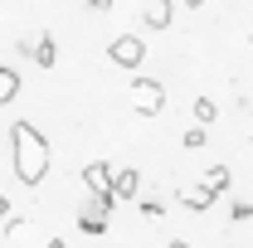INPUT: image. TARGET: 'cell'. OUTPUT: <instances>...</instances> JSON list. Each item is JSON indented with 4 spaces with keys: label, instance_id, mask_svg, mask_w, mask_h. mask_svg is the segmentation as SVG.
<instances>
[{
    "label": "cell",
    "instance_id": "1",
    "mask_svg": "<svg viewBox=\"0 0 253 248\" xmlns=\"http://www.w3.org/2000/svg\"><path fill=\"white\" fill-rule=\"evenodd\" d=\"M10 165L20 185H39L49 175V141L39 136L34 122H15L10 126Z\"/></svg>",
    "mask_w": 253,
    "mask_h": 248
},
{
    "label": "cell",
    "instance_id": "2",
    "mask_svg": "<svg viewBox=\"0 0 253 248\" xmlns=\"http://www.w3.org/2000/svg\"><path fill=\"white\" fill-rule=\"evenodd\" d=\"M126 97H131V107H136L141 117H161V112H166V83L146 78V73H136V78L126 83Z\"/></svg>",
    "mask_w": 253,
    "mask_h": 248
},
{
    "label": "cell",
    "instance_id": "3",
    "mask_svg": "<svg viewBox=\"0 0 253 248\" xmlns=\"http://www.w3.org/2000/svg\"><path fill=\"white\" fill-rule=\"evenodd\" d=\"M112 205H117V200H112L107 190H102V195L88 190V200L78 205V229H83V234H107V214H112Z\"/></svg>",
    "mask_w": 253,
    "mask_h": 248
},
{
    "label": "cell",
    "instance_id": "4",
    "mask_svg": "<svg viewBox=\"0 0 253 248\" xmlns=\"http://www.w3.org/2000/svg\"><path fill=\"white\" fill-rule=\"evenodd\" d=\"M107 59L117 63V68H141V59H146V44H141L136 34H117V39L107 44Z\"/></svg>",
    "mask_w": 253,
    "mask_h": 248
},
{
    "label": "cell",
    "instance_id": "5",
    "mask_svg": "<svg viewBox=\"0 0 253 248\" xmlns=\"http://www.w3.org/2000/svg\"><path fill=\"white\" fill-rule=\"evenodd\" d=\"M136 190H141V175L126 165V170H112V185H107V195L122 205V200H136Z\"/></svg>",
    "mask_w": 253,
    "mask_h": 248
},
{
    "label": "cell",
    "instance_id": "6",
    "mask_svg": "<svg viewBox=\"0 0 253 248\" xmlns=\"http://www.w3.org/2000/svg\"><path fill=\"white\" fill-rule=\"evenodd\" d=\"M170 20H175V5H170V0H151L146 15H141L146 30H170Z\"/></svg>",
    "mask_w": 253,
    "mask_h": 248
},
{
    "label": "cell",
    "instance_id": "7",
    "mask_svg": "<svg viewBox=\"0 0 253 248\" xmlns=\"http://www.w3.org/2000/svg\"><path fill=\"white\" fill-rule=\"evenodd\" d=\"M83 185L93 190V195H102V190L112 185V165H107V161H88V165H83Z\"/></svg>",
    "mask_w": 253,
    "mask_h": 248
},
{
    "label": "cell",
    "instance_id": "8",
    "mask_svg": "<svg viewBox=\"0 0 253 248\" xmlns=\"http://www.w3.org/2000/svg\"><path fill=\"white\" fill-rule=\"evenodd\" d=\"M20 97V68H5L0 63V107H10Z\"/></svg>",
    "mask_w": 253,
    "mask_h": 248
},
{
    "label": "cell",
    "instance_id": "9",
    "mask_svg": "<svg viewBox=\"0 0 253 248\" xmlns=\"http://www.w3.org/2000/svg\"><path fill=\"white\" fill-rule=\"evenodd\" d=\"M214 200H219V195H214V190L205 185H195V190H180V205H185V209H210V205H214Z\"/></svg>",
    "mask_w": 253,
    "mask_h": 248
},
{
    "label": "cell",
    "instance_id": "10",
    "mask_svg": "<svg viewBox=\"0 0 253 248\" xmlns=\"http://www.w3.org/2000/svg\"><path fill=\"white\" fill-rule=\"evenodd\" d=\"M30 54H34V63H39V68H54V63H59V44H54V39H39Z\"/></svg>",
    "mask_w": 253,
    "mask_h": 248
},
{
    "label": "cell",
    "instance_id": "11",
    "mask_svg": "<svg viewBox=\"0 0 253 248\" xmlns=\"http://www.w3.org/2000/svg\"><path fill=\"white\" fill-rule=\"evenodd\" d=\"M190 112H195V122H200V126H210L214 117H219V107H214L210 97H195V107H190Z\"/></svg>",
    "mask_w": 253,
    "mask_h": 248
},
{
    "label": "cell",
    "instance_id": "12",
    "mask_svg": "<svg viewBox=\"0 0 253 248\" xmlns=\"http://www.w3.org/2000/svg\"><path fill=\"white\" fill-rule=\"evenodd\" d=\"M210 190H214V195L229 190V165H214V170H210Z\"/></svg>",
    "mask_w": 253,
    "mask_h": 248
},
{
    "label": "cell",
    "instance_id": "13",
    "mask_svg": "<svg viewBox=\"0 0 253 248\" xmlns=\"http://www.w3.org/2000/svg\"><path fill=\"white\" fill-rule=\"evenodd\" d=\"M180 146H185V151H200V146H205V126H190L185 136H180Z\"/></svg>",
    "mask_w": 253,
    "mask_h": 248
},
{
    "label": "cell",
    "instance_id": "14",
    "mask_svg": "<svg viewBox=\"0 0 253 248\" xmlns=\"http://www.w3.org/2000/svg\"><path fill=\"white\" fill-rule=\"evenodd\" d=\"M253 214V205H244V200H234V205H229V219H249Z\"/></svg>",
    "mask_w": 253,
    "mask_h": 248
},
{
    "label": "cell",
    "instance_id": "15",
    "mask_svg": "<svg viewBox=\"0 0 253 248\" xmlns=\"http://www.w3.org/2000/svg\"><path fill=\"white\" fill-rule=\"evenodd\" d=\"M112 5H117V0H88V10H97V15H102V10H112Z\"/></svg>",
    "mask_w": 253,
    "mask_h": 248
},
{
    "label": "cell",
    "instance_id": "16",
    "mask_svg": "<svg viewBox=\"0 0 253 248\" xmlns=\"http://www.w3.org/2000/svg\"><path fill=\"white\" fill-rule=\"evenodd\" d=\"M0 219H10V200L5 195H0Z\"/></svg>",
    "mask_w": 253,
    "mask_h": 248
},
{
    "label": "cell",
    "instance_id": "17",
    "mask_svg": "<svg viewBox=\"0 0 253 248\" xmlns=\"http://www.w3.org/2000/svg\"><path fill=\"white\" fill-rule=\"evenodd\" d=\"M166 248H190V244H185V239H170V244H166Z\"/></svg>",
    "mask_w": 253,
    "mask_h": 248
},
{
    "label": "cell",
    "instance_id": "18",
    "mask_svg": "<svg viewBox=\"0 0 253 248\" xmlns=\"http://www.w3.org/2000/svg\"><path fill=\"white\" fill-rule=\"evenodd\" d=\"M44 248H68V244H63V239H49V244H44Z\"/></svg>",
    "mask_w": 253,
    "mask_h": 248
},
{
    "label": "cell",
    "instance_id": "19",
    "mask_svg": "<svg viewBox=\"0 0 253 248\" xmlns=\"http://www.w3.org/2000/svg\"><path fill=\"white\" fill-rule=\"evenodd\" d=\"M185 5H190V10H205V0H185Z\"/></svg>",
    "mask_w": 253,
    "mask_h": 248
},
{
    "label": "cell",
    "instance_id": "20",
    "mask_svg": "<svg viewBox=\"0 0 253 248\" xmlns=\"http://www.w3.org/2000/svg\"><path fill=\"white\" fill-rule=\"evenodd\" d=\"M249 54H253V34H249Z\"/></svg>",
    "mask_w": 253,
    "mask_h": 248
}]
</instances>
